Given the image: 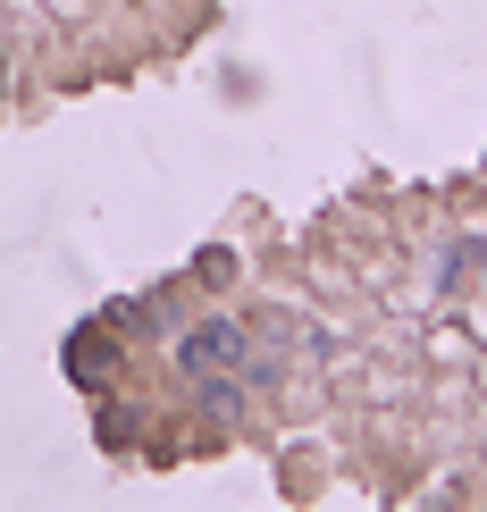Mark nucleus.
Wrapping results in <instances>:
<instances>
[{
	"label": "nucleus",
	"mask_w": 487,
	"mask_h": 512,
	"mask_svg": "<svg viewBox=\"0 0 487 512\" xmlns=\"http://www.w3.org/2000/svg\"><path fill=\"white\" fill-rule=\"evenodd\" d=\"M177 361H185V370H236V361H244V328H236V319H202V328H185Z\"/></svg>",
	"instance_id": "f257e3e1"
},
{
	"label": "nucleus",
	"mask_w": 487,
	"mask_h": 512,
	"mask_svg": "<svg viewBox=\"0 0 487 512\" xmlns=\"http://www.w3.org/2000/svg\"><path fill=\"white\" fill-rule=\"evenodd\" d=\"M202 403H210V412H236L244 387H236V378H210V370H202Z\"/></svg>",
	"instance_id": "f03ea898"
}]
</instances>
